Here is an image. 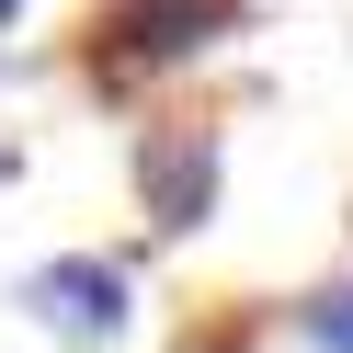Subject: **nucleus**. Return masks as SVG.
Returning a JSON list of instances; mask_svg holds the SVG:
<instances>
[{"mask_svg":"<svg viewBox=\"0 0 353 353\" xmlns=\"http://www.w3.org/2000/svg\"><path fill=\"white\" fill-rule=\"evenodd\" d=\"M0 12H12V0H0Z\"/></svg>","mask_w":353,"mask_h":353,"instance_id":"obj_6","label":"nucleus"},{"mask_svg":"<svg viewBox=\"0 0 353 353\" xmlns=\"http://www.w3.org/2000/svg\"><path fill=\"white\" fill-rule=\"evenodd\" d=\"M194 353H228V342H194Z\"/></svg>","mask_w":353,"mask_h":353,"instance_id":"obj_5","label":"nucleus"},{"mask_svg":"<svg viewBox=\"0 0 353 353\" xmlns=\"http://www.w3.org/2000/svg\"><path fill=\"white\" fill-rule=\"evenodd\" d=\"M307 342H319V353H353V285L307 296Z\"/></svg>","mask_w":353,"mask_h":353,"instance_id":"obj_4","label":"nucleus"},{"mask_svg":"<svg viewBox=\"0 0 353 353\" xmlns=\"http://www.w3.org/2000/svg\"><path fill=\"white\" fill-rule=\"evenodd\" d=\"M137 183H148V216H160L171 239L205 228V216H216V137L160 125V137H148V160H137Z\"/></svg>","mask_w":353,"mask_h":353,"instance_id":"obj_2","label":"nucleus"},{"mask_svg":"<svg viewBox=\"0 0 353 353\" xmlns=\"http://www.w3.org/2000/svg\"><path fill=\"white\" fill-rule=\"evenodd\" d=\"M205 0H137L114 23V46H103V80H148V69H183V57H205Z\"/></svg>","mask_w":353,"mask_h":353,"instance_id":"obj_3","label":"nucleus"},{"mask_svg":"<svg viewBox=\"0 0 353 353\" xmlns=\"http://www.w3.org/2000/svg\"><path fill=\"white\" fill-rule=\"evenodd\" d=\"M23 307L46 330H69V342H114V330H125V262L69 251V262H46V274L23 285Z\"/></svg>","mask_w":353,"mask_h":353,"instance_id":"obj_1","label":"nucleus"}]
</instances>
